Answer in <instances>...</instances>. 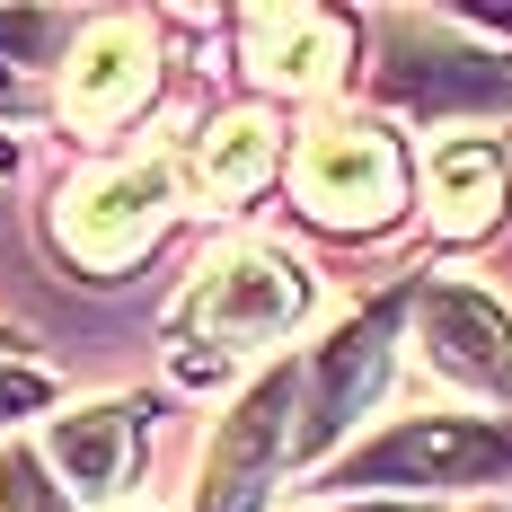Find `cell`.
<instances>
[{
  "instance_id": "obj_9",
  "label": "cell",
  "mask_w": 512,
  "mask_h": 512,
  "mask_svg": "<svg viewBox=\"0 0 512 512\" xmlns=\"http://www.w3.org/2000/svg\"><path fill=\"white\" fill-rule=\"evenodd\" d=\"M142 398H98V407H71L45 424V460L62 468V486L80 504H115L133 486V460H142Z\"/></svg>"
},
{
  "instance_id": "obj_3",
  "label": "cell",
  "mask_w": 512,
  "mask_h": 512,
  "mask_svg": "<svg viewBox=\"0 0 512 512\" xmlns=\"http://www.w3.org/2000/svg\"><path fill=\"white\" fill-rule=\"evenodd\" d=\"M292 195L327 230H389L407 212V151H398V133H380L362 115H327L292 151Z\"/></svg>"
},
{
  "instance_id": "obj_1",
  "label": "cell",
  "mask_w": 512,
  "mask_h": 512,
  "mask_svg": "<svg viewBox=\"0 0 512 512\" xmlns=\"http://www.w3.org/2000/svg\"><path fill=\"white\" fill-rule=\"evenodd\" d=\"M327 486H407V495L512 486V415H407L362 451H345Z\"/></svg>"
},
{
  "instance_id": "obj_10",
  "label": "cell",
  "mask_w": 512,
  "mask_h": 512,
  "mask_svg": "<svg viewBox=\"0 0 512 512\" xmlns=\"http://www.w3.org/2000/svg\"><path fill=\"white\" fill-rule=\"evenodd\" d=\"M239 36H248L256 89H274V98H318L345 71V18H327V9H248Z\"/></svg>"
},
{
  "instance_id": "obj_11",
  "label": "cell",
  "mask_w": 512,
  "mask_h": 512,
  "mask_svg": "<svg viewBox=\"0 0 512 512\" xmlns=\"http://www.w3.org/2000/svg\"><path fill=\"white\" fill-rule=\"evenodd\" d=\"M380 98L389 106H407V115H468V106H512V62H495V53H460V45H424V53H389L380 71Z\"/></svg>"
},
{
  "instance_id": "obj_14",
  "label": "cell",
  "mask_w": 512,
  "mask_h": 512,
  "mask_svg": "<svg viewBox=\"0 0 512 512\" xmlns=\"http://www.w3.org/2000/svg\"><path fill=\"white\" fill-rule=\"evenodd\" d=\"M0 512H80V495L53 486L36 442H0Z\"/></svg>"
},
{
  "instance_id": "obj_2",
  "label": "cell",
  "mask_w": 512,
  "mask_h": 512,
  "mask_svg": "<svg viewBox=\"0 0 512 512\" xmlns=\"http://www.w3.org/2000/svg\"><path fill=\"white\" fill-rule=\"evenodd\" d=\"M309 318V265L283 248H230L195 274V292L177 309V327L212 345V354H186V371H212L230 354H256V345H283Z\"/></svg>"
},
{
  "instance_id": "obj_13",
  "label": "cell",
  "mask_w": 512,
  "mask_h": 512,
  "mask_svg": "<svg viewBox=\"0 0 512 512\" xmlns=\"http://www.w3.org/2000/svg\"><path fill=\"white\" fill-rule=\"evenodd\" d=\"M504 204H512V177H504V151L495 142H442L433 151V230L442 239L495 230Z\"/></svg>"
},
{
  "instance_id": "obj_16",
  "label": "cell",
  "mask_w": 512,
  "mask_h": 512,
  "mask_svg": "<svg viewBox=\"0 0 512 512\" xmlns=\"http://www.w3.org/2000/svg\"><path fill=\"white\" fill-rule=\"evenodd\" d=\"M345 512H407V504H345Z\"/></svg>"
},
{
  "instance_id": "obj_6",
  "label": "cell",
  "mask_w": 512,
  "mask_h": 512,
  "mask_svg": "<svg viewBox=\"0 0 512 512\" xmlns=\"http://www.w3.org/2000/svg\"><path fill=\"white\" fill-rule=\"evenodd\" d=\"M168 212H177V159L168 151H142V159H115L98 177H80L71 195H62V248L80 256V265H124V256H142L168 230Z\"/></svg>"
},
{
  "instance_id": "obj_4",
  "label": "cell",
  "mask_w": 512,
  "mask_h": 512,
  "mask_svg": "<svg viewBox=\"0 0 512 512\" xmlns=\"http://www.w3.org/2000/svg\"><path fill=\"white\" fill-rule=\"evenodd\" d=\"M292 442H301V362H274L265 380H248V398L221 415L204 477H195V512H265L274 477L292 468Z\"/></svg>"
},
{
  "instance_id": "obj_17",
  "label": "cell",
  "mask_w": 512,
  "mask_h": 512,
  "mask_svg": "<svg viewBox=\"0 0 512 512\" xmlns=\"http://www.w3.org/2000/svg\"><path fill=\"white\" fill-rule=\"evenodd\" d=\"M477 512H512V495H504V504H477Z\"/></svg>"
},
{
  "instance_id": "obj_12",
  "label": "cell",
  "mask_w": 512,
  "mask_h": 512,
  "mask_svg": "<svg viewBox=\"0 0 512 512\" xmlns=\"http://www.w3.org/2000/svg\"><path fill=\"white\" fill-rule=\"evenodd\" d=\"M274 159H283V124H274L265 106H239V115H221L204 142H195L186 177H195L204 204H248L256 186L274 177Z\"/></svg>"
},
{
  "instance_id": "obj_8",
  "label": "cell",
  "mask_w": 512,
  "mask_h": 512,
  "mask_svg": "<svg viewBox=\"0 0 512 512\" xmlns=\"http://www.w3.org/2000/svg\"><path fill=\"white\" fill-rule=\"evenodd\" d=\"M151 80H159L151 27L142 18H98V27H80V45L62 53V115L106 133V124H124L151 98Z\"/></svg>"
},
{
  "instance_id": "obj_5",
  "label": "cell",
  "mask_w": 512,
  "mask_h": 512,
  "mask_svg": "<svg viewBox=\"0 0 512 512\" xmlns=\"http://www.w3.org/2000/svg\"><path fill=\"white\" fill-rule=\"evenodd\" d=\"M415 309V283L398 292H380L371 309H354L318 354L301 362V442H292V460H318L336 433H354L362 407L389 389V354H398V318Z\"/></svg>"
},
{
  "instance_id": "obj_15",
  "label": "cell",
  "mask_w": 512,
  "mask_h": 512,
  "mask_svg": "<svg viewBox=\"0 0 512 512\" xmlns=\"http://www.w3.org/2000/svg\"><path fill=\"white\" fill-rule=\"evenodd\" d=\"M0 345H18V336H0ZM53 407V371H36V362H9L0 354V433L18 424V415Z\"/></svg>"
},
{
  "instance_id": "obj_7",
  "label": "cell",
  "mask_w": 512,
  "mask_h": 512,
  "mask_svg": "<svg viewBox=\"0 0 512 512\" xmlns=\"http://www.w3.org/2000/svg\"><path fill=\"white\" fill-rule=\"evenodd\" d=\"M415 354L451 389H477L512 407V309L477 283H415Z\"/></svg>"
}]
</instances>
